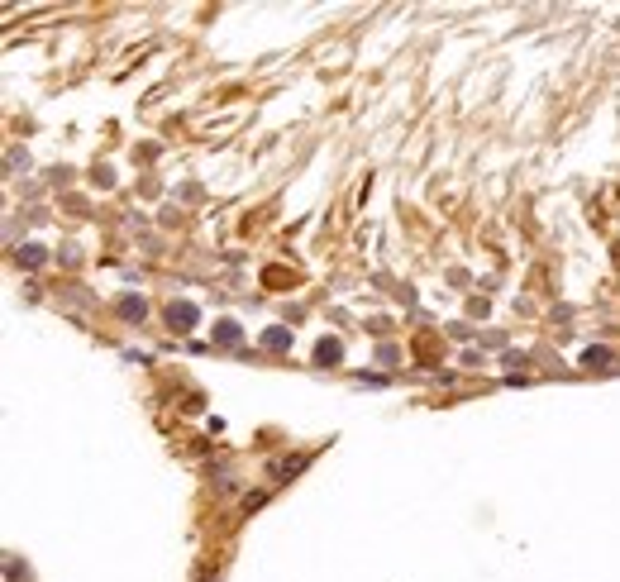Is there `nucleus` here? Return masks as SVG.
Returning <instances> with one entry per match:
<instances>
[{
	"label": "nucleus",
	"instance_id": "obj_1",
	"mask_svg": "<svg viewBox=\"0 0 620 582\" xmlns=\"http://www.w3.org/2000/svg\"><path fill=\"white\" fill-rule=\"evenodd\" d=\"M167 320H172V329H191V325H196V305H187V301H182V305H172V310H167Z\"/></svg>",
	"mask_w": 620,
	"mask_h": 582
},
{
	"label": "nucleus",
	"instance_id": "obj_2",
	"mask_svg": "<svg viewBox=\"0 0 620 582\" xmlns=\"http://www.w3.org/2000/svg\"><path fill=\"white\" fill-rule=\"evenodd\" d=\"M119 310H124V315L134 320V315H143V301H134V296H124V301H119Z\"/></svg>",
	"mask_w": 620,
	"mask_h": 582
},
{
	"label": "nucleus",
	"instance_id": "obj_3",
	"mask_svg": "<svg viewBox=\"0 0 620 582\" xmlns=\"http://www.w3.org/2000/svg\"><path fill=\"white\" fill-rule=\"evenodd\" d=\"M334 358H339V344L324 339V344H320V363H334Z\"/></svg>",
	"mask_w": 620,
	"mask_h": 582
}]
</instances>
